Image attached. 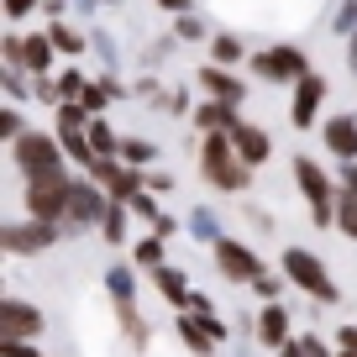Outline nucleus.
Masks as SVG:
<instances>
[{"label": "nucleus", "mask_w": 357, "mask_h": 357, "mask_svg": "<svg viewBox=\"0 0 357 357\" xmlns=\"http://www.w3.org/2000/svg\"><path fill=\"white\" fill-rule=\"evenodd\" d=\"M200 174L211 178L215 190H247V178H252V163H242V153H236L231 132H211L200 147Z\"/></svg>", "instance_id": "f257e3e1"}, {"label": "nucleus", "mask_w": 357, "mask_h": 357, "mask_svg": "<svg viewBox=\"0 0 357 357\" xmlns=\"http://www.w3.org/2000/svg\"><path fill=\"white\" fill-rule=\"evenodd\" d=\"M68 200H74V178L58 168V174H37L26 178V211L43 215V221H63L68 215Z\"/></svg>", "instance_id": "f03ea898"}, {"label": "nucleus", "mask_w": 357, "mask_h": 357, "mask_svg": "<svg viewBox=\"0 0 357 357\" xmlns=\"http://www.w3.org/2000/svg\"><path fill=\"white\" fill-rule=\"evenodd\" d=\"M11 158H16V168H22L26 178H37V174H58L68 153H63V142L47 137V132H22L11 142Z\"/></svg>", "instance_id": "7ed1b4c3"}, {"label": "nucleus", "mask_w": 357, "mask_h": 357, "mask_svg": "<svg viewBox=\"0 0 357 357\" xmlns=\"http://www.w3.org/2000/svg\"><path fill=\"white\" fill-rule=\"evenodd\" d=\"M294 184H300L305 190V200H310V215H315V226H336V184L331 178L321 174V163H315V158H294Z\"/></svg>", "instance_id": "20e7f679"}, {"label": "nucleus", "mask_w": 357, "mask_h": 357, "mask_svg": "<svg viewBox=\"0 0 357 357\" xmlns=\"http://www.w3.org/2000/svg\"><path fill=\"white\" fill-rule=\"evenodd\" d=\"M252 74L268 79V84H300L305 74H310V58H305V47H263V53H252Z\"/></svg>", "instance_id": "39448f33"}, {"label": "nucleus", "mask_w": 357, "mask_h": 357, "mask_svg": "<svg viewBox=\"0 0 357 357\" xmlns=\"http://www.w3.org/2000/svg\"><path fill=\"white\" fill-rule=\"evenodd\" d=\"M284 273H289V279L300 284L305 294H315L321 305H336V284L326 279V268H321V257H315V252H305V247H289V252H284Z\"/></svg>", "instance_id": "423d86ee"}, {"label": "nucleus", "mask_w": 357, "mask_h": 357, "mask_svg": "<svg viewBox=\"0 0 357 357\" xmlns=\"http://www.w3.org/2000/svg\"><path fill=\"white\" fill-rule=\"evenodd\" d=\"M211 252H215V268H221L231 284H257V279H263V257H257L252 247L231 242V236H215Z\"/></svg>", "instance_id": "0eeeda50"}, {"label": "nucleus", "mask_w": 357, "mask_h": 357, "mask_svg": "<svg viewBox=\"0 0 357 357\" xmlns=\"http://www.w3.org/2000/svg\"><path fill=\"white\" fill-rule=\"evenodd\" d=\"M105 211H111V190H105V184H95V178H74V200H68V215H63V221L95 226V221H105Z\"/></svg>", "instance_id": "6e6552de"}, {"label": "nucleus", "mask_w": 357, "mask_h": 357, "mask_svg": "<svg viewBox=\"0 0 357 357\" xmlns=\"http://www.w3.org/2000/svg\"><path fill=\"white\" fill-rule=\"evenodd\" d=\"M37 331H43V310H32L26 300H0V342H22Z\"/></svg>", "instance_id": "1a4fd4ad"}, {"label": "nucleus", "mask_w": 357, "mask_h": 357, "mask_svg": "<svg viewBox=\"0 0 357 357\" xmlns=\"http://www.w3.org/2000/svg\"><path fill=\"white\" fill-rule=\"evenodd\" d=\"M58 242V221H43V215H32L26 226H11L6 231V252H43V247Z\"/></svg>", "instance_id": "9d476101"}, {"label": "nucleus", "mask_w": 357, "mask_h": 357, "mask_svg": "<svg viewBox=\"0 0 357 357\" xmlns=\"http://www.w3.org/2000/svg\"><path fill=\"white\" fill-rule=\"evenodd\" d=\"M321 100H326V79H321V74H305L300 84H294L289 121H294V126H315V111H321Z\"/></svg>", "instance_id": "9b49d317"}, {"label": "nucleus", "mask_w": 357, "mask_h": 357, "mask_svg": "<svg viewBox=\"0 0 357 357\" xmlns=\"http://www.w3.org/2000/svg\"><path fill=\"white\" fill-rule=\"evenodd\" d=\"M231 142H236V153H242V163H252V168H263L268 158H273V137H268L263 126H252V121H236Z\"/></svg>", "instance_id": "f8f14e48"}, {"label": "nucleus", "mask_w": 357, "mask_h": 357, "mask_svg": "<svg viewBox=\"0 0 357 357\" xmlns=\"http://www.w3.org/2000/svg\"><path fill=\"white\" fill-rule=\"evenodd\" d=\"M200 89L211 95V100H231V105H242V95H247V84L226 63H205L200 68Z\"/></svg>", "instance_id": "ddd939ff"}, {"label": "nucleus", "mask_w": 357, "mask_h": 357, "mask_svg": "<svg viewBox=\"0 0 357 357\" xmlns=\"http://www.w3.org/2000/svg\"><path fill=\"white\" fill-rule=\"evenodd\" d=\"M321 137L342 163H357V116H331V121L321 126Z\"/></svg>", "instance_id": "4468645a"}, {"label": "nucleus", "mask_w": 357, "mask_h": 357, "mask_svg": "<svg viewBox=\"0 0 357 357\" xmlns=\"http://www.w3.org/2000/svg\"><path fill=\"white\" fill-rule=\"evenodd\" d=\"M336 226L357 242V163H347L342 190H336Z\"/></svg>", "instance_id": "2eb2a0df"}, {"label": "nucleus", "mask_w": 357, "mask_h": 357, "mask_svg": "<svg viewBox=\"0 0 357 357\" xmlns=\"http://www.w3.org/2000/svg\"><path fill=\"white\" fill-rule=\"evenodd\" d=\"M236 121H242V116H236L231 100H205L200 111H195V126H200L205 137H211V132H231Z\"/></svg>", "instance_id": "dca6fc26"}, {"label": "nucleus", "mask_w": 357, "mask_h": 357, "mask_svg": "<svg viewBox=\"0 0 357 357\" xmlns=\"http://www.w3.org/2000/svg\"><path fill=\"white\" fill-rule=\"evenodd\" d=\"M58 142H63V153L74 158L79 168L95 163V142H89V126H58Z\"/></svg>", "instance_id": "f3484780"}, {"label": "nucleus", "mask_w": 357, "mask_h": 357, "mask_svg": "<svg viewBox=\"0 0 357 357\" xmlns=\"http://www.w3.org/2000/svg\"><path fill=\"white\" fill-rule=\"evenodd\" d=\"M53 53H58L53 37H47V32H32V37H26V74L43 79L47 68H53Z\"/></svg>", "instance_id": "a211bd4d"}, {"label": "nucleus", "mask_w": 357, "mask_h": 357, "mask_svg": "<svg viewBox=\"0 0 357 357\" xmlns=\"http://www.w3.org/2000/svg\"><path fill=\"white\" fill-rule=\"evenodd\" d=\"M257 336H263L268 347H284L289 342V315H284L279 305H268V310L257 315Z\"/></svg>", "instance_id": "6ab92c4d"}, {"label": "nucleus", "mask_w": 357, "mask_h": 357, "mask_svg": "<svg viewBox=\"0 0 357 357\" xmlns=\"http://www.w3.org/2000/svg\"><path fill=\"white\" fill-rule=\"evenodd\" d=\"M153 279H158V294H163V300L190 305V289H184V273H178V268H158Z\"/></svg>", "instance_id": "aec40b11"}, {"label": "nucleus", "mask_w": 357, "mask_h": 357, "mask_svg": "<svg viewBox=\"0 0 357 357\" xmlns=\"http://www.w3.org/2000/svg\"><path fill=\"white\" fill-rule=\"evenodd\" d=\"M47 37H53V47H58V53H68V58L84 53V32H74L68 22H53V26H47Z\"/></svg>", "instance_id": "412c9836"}, {"label": "nucleus", "mask_w": 357, "mask_h": 357, "mask_svg": "<svg viewBox=\"0 0 357 357\" xmlns=\"http://www.w3.org/2000/svg\"><path fill=\"white\" fill-rule=\"evenodd\" d=\"M178 336H184V342H190L200 357H211V342H215V336L200 326V315H184V321H178Z\"/></svg>", "instance_id": "4be33fe9"}, {"label": "nucleus", "mask_w": 357, "mask_h": 357, "mask_svg": "<svg viewBox=\"0 0 357 357\" xmlns=\"http://www.w3.org/2000/svg\"><path fill=\"white\" fill-rule=\"evenodd\" d=\"M89 142H95V158H121V137L105 121H89Z\"/></svg>", "instance_id": "5701e85b"}, {"label": "nucleus", "mask_w": 357, "mask_h": 357, "mask_svg": "<svg viewBox=\"0 0 357 357\" xmlns=\"http://www.w3.org/2000/svg\"><path fill=\"white\" fill-rule=\"evenodd\" d=\"M153 158H158V147L147 142V137H121V163L142 168V163H153Z\"/></svg>", "instance_id": "b1692460"}, {"label": "nucleus", "mask_w": 357, "mask_h": 357, "mask_svg": "<svg viewBox=\"0 0 357 357\" xmlns=\"http://www.w3.org/2000/svg\"><path fill=\"white\" fill-rule=\"evenodd\" d=\"M100 231H105V242H126V200H111V211H105Z\"/></svg>", "instance_id": "393cba45"}, {"label": "nucleus", "mask_w": 357, "mask_h": 357, "mask_svg": "<svg viewBox=\"0 0 357 357\" xmlns=\"http://www.w3.org/2000/svg\"><path fill=\"white\" fill-rule=\"evenodd\" d=\"M211 53H215V63H242V43H236L231 32H221V37H211Z\"/></svg>", "instance_id": "a878e982"}, {"label": "nucleus", "mask_w": 357, "mask_h": 357, "mask_svg": "<svg viewBox=\"0 0 357 357\" xmlns=\"http://www.w3.org/2000/svg\"><path fill=\"white\" fill-rule=\"evenodd\" d=\"M79 100H84V111H89V116H100V111H105V100H111V84H84V95H79Z\"/></svg>", "instance_id": "bb28decb"}, {"label": "nucleus", "mask_w": 357, "mask_h": 357, "mask_svg": "<svg viewBox=\"0 0 357 357\" xmlns=\"http://www.w3.org/2000/svg\"><path fill=\"white\" fill-rule=\"evenodd\" d=\"M84 84H89V79L79 74V68H63V74H58V89H63V100H79V95H84Z\"/></svg>", "instance_id": "cd10ccee"}, {"label": "nucleus", "mask_w": 357, "mask_h": 357, "mask_svg": "<svg viewBox=\"0 0 357 357\" xmlns=\"http://www.w3.org/2000/svg\"><path fill=\"white\" fill-rule=\"evenodd\" d=\"M22 132H26V126H22V111H16V105H6V111H0V137H6V142H16Z\"/></svg>", "instance_id": "c85d7f7f"}, {"label": "nucleus", "mask_w": 357, "mask_h": 357, "mask_svg": "<svg viewBox=\"0 0 357 357\" xmlns=\"http://www.w3.org/2000/svg\"><path fill=\"white\" fill-rule=\"evenodd\" d=\"M174 32L184 37V43H200V37H205V22H200V16H190V11H184V16L174 22Z\"/></svg>", "instance_id": "c756f323"}, {"label": "nucleus", "mask_w": 357, "mask_h": 357, "mask_svg": "<svg viewBox=\"0 0 357 357\" xmlns=\"http://www.w3.org/2000/svg\"><path fill=\"white\" fill-rule=\"evenodd\" d=\"M158 257H163V236H147V242H137V263L158 268Z\"/></svg>", "instance_id": "7c9ffc66"}, {"label": "nucleus", "mask_w": 357, "mask_h": 357, "mask_svg": "<svg viewBox=\"0 0 357 357\" xmlns=\"http://www.w3.org/2000/svg\"><path fill=\"white\" fill-rule=\"evenodd\" d=\"M105 279H111V294H116V300H132V273H126V268H111Z\"/></svg>", "instance_id": "2f4dec72"}, {"label": "nucleus", "mask_w": 357, "mask_h": 357, "mask_svg": "<svg viewBox=\"0 0 357 357\" xmlns=\"http://www.w3.org/2000/svg\"><path fill=\"white\" fill-rule=\"evenodd\" d=\"M126 205H132V211H137V215H147V221H153V226H158V221H163V215H158V205H153V200H147V190H142V195H132V200H126Z\"/></svg>", "instance_id": "473e14b6"}, {"label": "nucleus", "mask_w": 357, "mask_h": 357, "mask_svg": "<svg viewBox=\"0 0 357 357\" xmlns=\"http://www.w3.org/2000/svg\"><path fill=\"white\" fill-rule=\"evenodd\" d=\"M336 32H357V0H347V11L336 16Z\"/></svg>", "instance_id": "72a5a7b5"}, {"label": "nucleus", "mask_w": 357, "mask_h": 357, "mask_svg": "<svg viewBox=\"0 0 357 357\" xmlns=\"http://www.w3.org/2000/svg\"><path fill=\"white\" fill-rule=\"evenodd\" d=\"M32 6H37V0H6V16H11V22H22Z\"/></svg>", "instance_id": "f704fd0d"}, {"label": "nucleus", "mask_w": 357, "mask_h": 357, "mask_svg": "<svg viewBox=\"0 0 357 357\" xmlns=\"http://www.w3.org/2000/svg\"><path fill=\"white\" fill-rule=\"evenodd\" d=\"M0 352H6V357H37L32 347H22V342H0Z\"/></svg>", "instance_id": "c9c22d12"}, {"label": "nucleus", "mask_w": 357, "mask_h": 357, "mask_svg": "<svg viewBox=\"0 0 357 357\" xmlns=\"http://www.w3.org/2000/svg\"><path fill=\"white\" fill-rule=\"evenodd\" d=\"M158 6H163V11H178V16L190 11V0H158Z\"/></svg>", "instance_id": "e433bc0d"}, {"label": "nucleus", "mask_w": 357, "mask_h": 357, "mask_svg": "<svg viewBox=\"0 0 357 357\" xmlns=\"http://www.w3.org/2000/svg\"><path fill=\"white\" fill-rule=\"evenodd\" d=\"M300 347H305V357H326V347L315 342V336H310V342H300Z\"/></svg>", "instance_id": "4c0bfd02"}, {"label": "nucleus", "mask_w": 357, "mask_h": 357, "mask_svg": "<svg viewBox=\"0 0 357 357\" xmlns=\"http://www.w3.org/2000/svg\"><path fill=\"white\" fill-rule=\"evenodd\" d=\"M279 357H305V347H294V342H284V347H279Z\"/></svg>", "instance_id": "58836bf2"}, {"label": "nucleus", "mask_w": 357, "mask_h": 357, "mask_svg": "<svg viewBox=\"0 0 357 357\" xmlns=\"http://www.w3.org/2000/svg\"><path fill=\"white\" fill-rule=\"evenodd\" d=\"M342 347H357V326H347V331H342Z\"/></svg>", "instance_id": "ea45409f"}, {"label": "nucleus", "mask_w": 357, "mask_h": 357, "mask_svg": "<svg viewBox=\"0 0 357 357\" xmlns=\"http://www.w3.org/2000/svg\"><path fill=\"white\" fill-rule=\"evenodd\" d=\"M347 63H352V74H357V32H352V53H347Z\"/></svg>", "instance_id": "a19ab883"}, {"label": "nucleus", "mask_w": 357, "mask_h": 357, "mask_svg": "<svg viewBox=\"0 0 357 357\" xmlns=\"http://www.w3.org/2000/svg\"><path fill=\"white\" fill-rule=\"evenodd\" d=\"M342 357H357V347H347V352H342Z\"/></svg>", "instance_id": "79ce46f5"}]
</instances>
